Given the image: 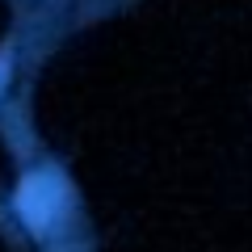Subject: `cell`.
<instances>
[{
    "instance_id": "1",
    "label": "cell",
    "mask_w": 252,
    "mask_h": 252,
    "mask_svg": "<svg viewBox=\"0 0 252 252\" xmlns=\"http://www.w3.org/2000/svg\"><path fill=\"white\" fill-rule=\"evenodd\" d=\"M17 210L30 223V231H46V223L55 215V189L42 177H26L21 181V193H17Z\"/></svg>"
},
{
    "instance_id": "2",
    "label": "cell",
    "mask_w": 252,
    "mask_h": 252,
    "mask_svg": "<svg viewBox=\"0 0 252 252\" xmlns=\"http://www.w3.org/2000/svg\"><path fill=\"white\" fill-rule=\"evenodd\" d=\"M0 72H9V63H4V55H0Z\"/></svg>"
}]
</instances>
